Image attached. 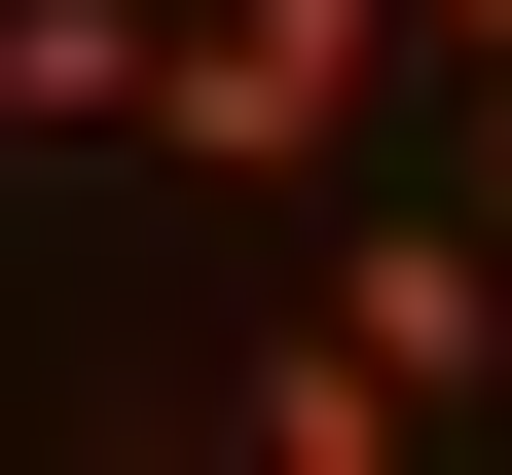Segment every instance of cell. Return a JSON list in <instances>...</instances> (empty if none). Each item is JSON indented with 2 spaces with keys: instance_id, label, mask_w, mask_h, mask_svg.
Here are the masks:
<instances>
[{
  "instance_id": "6da1fadb",
  "label": "cell",
  "mask_w": 512,
  "mask_h": 475,
  "mask_svg": "<svg viewBox=\"0 0 512 475\" xmlns=\"http://www.w3.org/2000/svg\"><path fill=\"white\" fill-rule=\"evenodd\" d=\"M403 74H439V0H183V74H147V147L293 220V183H330V147H366Z\"/></svg>"
},
{
  "instance_id": "7a4b0ae2",
  "label": "cell",
  "mask_w": 512,
  "mask_h": 475,
  "mask_svg": "<svg viewBox=\"0 0 512 475\" xmlns=\"http://www.w3.org/2000/svg\"><path fill=\"white\" fill-rule=\"evenodd\" d=\"M293 329L403 366L439 439H512V220H476V183H439V220H330V293H293Z\"/></svg>"
},
{
  "instance_id": "3957f363",
  "label": "cell",
  "mask_w": 512,
  "mask_h": 475,
  "mask_svg": "<svg viewBox=\"0 0 512 475\" xmlns=\"http://www.w3.org/2000/svg\"><path fill=\"white\" fill-rule=\"evenodd\" d=\"M147 74H183V0H0V147H147Z\"/></svg>"
},
{
  "instance_id": "277c9868",
  "label": "cell",
  "mask_w": 512,
  "mask_h": 475,
  "mask_svg": "<svg viewBox=\"0 0 512 475\" xmlns=\"http://www.w3.org/2000/svg\"><path fill=\"white\" fill-rule=\"evenodd\" d=\"M220 475H439V402H403V366H330V329H256V402H220Z\"/></svg>"
},
{
  "instance_id": "5b68a950",
  "label": "cell",
  "mask_w": 512,
  "mask_h": 475,
  "mask_svg": "<svg viewBox=\"0 0 512 475\" xmlns=\"http://www.w3.org/2000/svg\"><path fill=\"white\" fill-rule=\"evenodd\" d=\"M439 74H512V0H439Z\"/></svg>"
},
{
  "instance_id": "8992f818",
  "label": "cell",
  "mask_w": 512,
  "mask_h": 475,
  "mask_svg": "<svg viewBox=\"0 0 512 475\" xmlns=\"http://www.w3.org/2000/svg\"><path fill=\"white\" fill-rule=\"evenodd\" d=\"M476 220H512V74H476Z\"/></svg>"
},
{
  "instance_id": "52a82bcc",
  "label": "cell",
  "mask_w": 512,
  "mask_h": 475,
  "mask_svg": "<svg viewBox=\"0 0 512 475\" xmlns=\"http://www.w3.org/2000/svg\"><path fill=\"white\" fill-rule=\"evenodd\" d=\"M476 475H512V439H476Z\"/></svg>"
}]
</instances>
